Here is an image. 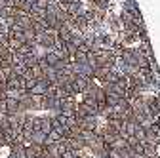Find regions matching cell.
<instances>
[{
	"instance_id": "1",
	"label": "cell",
	"mask_w": 160,
	"mask_h": 158,
	"mask_svg": "<svg viewBox=\"0 0 160 158\" xmlns=\"http://www.w3.org/2000/svg\"><path fill=\"white\" fill-rule=\"evenodd\" d=\"M34 131H42V116H32V133Z\"/></svg>"
},
{
	"instance_id": "2",
	"label": "cell",
	"mask_w": 160,
	"mask_h": 158,
	"mask_svg": "<svg viewBox=\"0 0 160 158\" xmlns=\"http://www.w3.org/2000/svg\"><path fill=\"white\" fill-rule=\"evenodd\" d=\"M78 152H80V151H78ZM78 152H76L74 149H71V147H67V149H65V151H63L61 154H59V158H74V156H76Z\"/></svg>"
}]
</instances>
